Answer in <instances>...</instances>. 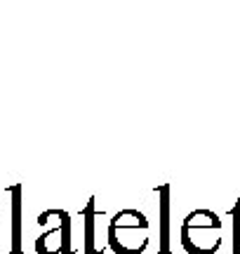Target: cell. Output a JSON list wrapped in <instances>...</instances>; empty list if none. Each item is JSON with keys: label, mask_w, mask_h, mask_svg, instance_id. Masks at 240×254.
Returning <instances> with one entry per match:
<instances>
[{"label": "cell", "mask_w": 240, "mask_h": 254, "mask_svg": "<svg viewBox=\"0 0 240 254\" xmlns=\"http://www.w3.org/2000/svg\"><path fill=\"white\" fill-rule=\"evenodd\" d=\"M233 214H236V221H233V228H236V236H233V250H236V254H240V198H238V202H236Z\"/></svg>", "instance_id": "obj_1"}]
</instances>
